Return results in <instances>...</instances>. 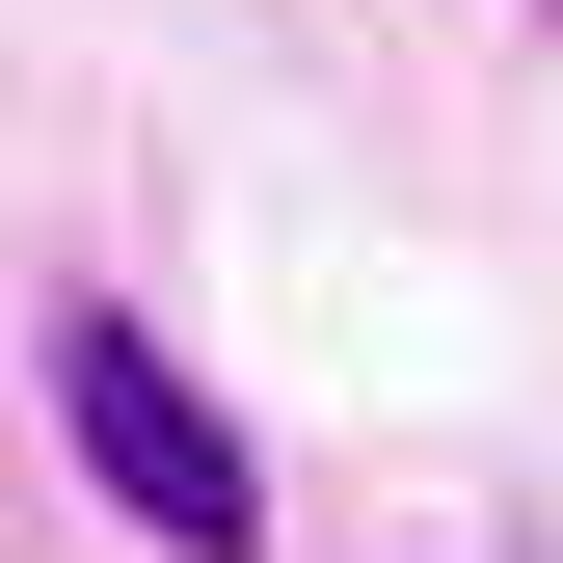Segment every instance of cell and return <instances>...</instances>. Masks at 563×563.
<instances>
[{
  "label": "cell",
  "instance_id": "cell-1",
  "mask_svg": "<svg viewBox=\"0 0 563 563\" xmlns=\"http://www.w3.org/2000/svg\"><path fill=\"white\" fill-rule=\"evenodd\" d=\"M54 430H81V483H108L162 563H268V456L216 430V376H188L134 296H54Z\"/></svg>",
  "mask_w": 563,
  "mask_h": 563
}]
</instances>
